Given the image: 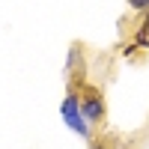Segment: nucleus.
Wrapping results in <instances>:
<instances>
[{
	"mask_svg": "<svg viewBox=\"0 0 149 149\" xmlns=\"http://www.w3.org/2000/svg\"><path fill=\"white\" fill-rule=\"evenodd\" d=\"M143 30L149 33V12H146V18H143Z\"/></svg>",
	"mask_w": 149,
	"mask_h": 149,
	"instance_id": "obj_4",
	"label": "nucleus"
},
{
	"mask_svg": "<svg viewBox=\"0 0 149 149\" xmlns=\"http://www.w3.org/2000/svg\"><path fill=\"white\" fill-rule=\"evenodd\" d=\"M81 104H84V110H86L90 119H102L104 107H102V98H98L95 93H86V98H81Z\"/></svg>",
	"mask_w": 149,
	"mask_h": 149,
	"instance_id": "obj_2",
	"label": "nucleus"
},
{
	"mask_svg": "<svg viewBox=\"0 0 149 149\" xmlns=\"http://www.w3.org/2000/svg\"><path fill=\"white\" fill-rule=\"evenodd\" d=\"M134 9H149V0H128Z\"/></svg>",
	"mask_w": 149,
	"mask_h": 149,
	"instance_id": "obj_3",
	"label": "nucleus"
},
{
	"mask_svg": "<svg viewBox=\"0 0 149 149\" xmlns=\"http://www.w3.org/2000/svg\"><path fill=\"white\" fill-rule=\"evenodd\" d=\"M63 113H66V119L72 122V128H78L81 134H86V125H84V116L78 113V98H74V95H69V98H66Z\"/></svg>",
	"mask_w": 149,
	"mask_h": 149,
	"instance_id": "obj_1",
	"label": "nucleus"
}]
</instances>
